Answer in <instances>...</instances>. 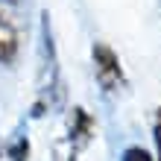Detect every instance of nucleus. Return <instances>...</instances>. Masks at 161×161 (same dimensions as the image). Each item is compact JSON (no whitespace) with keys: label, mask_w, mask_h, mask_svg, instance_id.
I'll list each match as a JSON object with an SVG mask.
<instances>
[{"label":"nucleus","mask_w":161,"mask_h":161,"mask_svg":"<svg viewBox=\"0 0 161 161\" xmlns=\"http://www.w3.org/2000/svg\"><path fill=\"white\" fill-rule=\"evenodd\" d=\"M94 73H97V82L103 85V91H108V94L120 91L126 85L120 59L108 44H94Z\"/></svg>","instance_id":"nucleus-1"},{"label":"nucleus","mask_w":161,"mask_h":161,"mask_svg":"<svg viewBox=\"0 0 161 161\" xmlns=\"http://www.w3.org/2000/svg\"><path fill=\"white\" fill-rule=\"evenodd\" d=\"M18 56V32L15 26L0 15V62H12Z\"/></svg>","instance_id":"nucleus-2"},{"label":"nucleus","mask_w":161,"mask_h":161,"mask_svg":"<svg viewBox=\"0 0 161 161\" xmlns=\"http://www.w3.org/2000/svg\"><path fill=\"white\" fill-rule=\"evenodd\" d=\"M120 161H155V158L149 155L144 147H129L126 153H123V158H120Z\"/></svg>","instance_id":"nucleus-3"},{"label":"nucleus","mask_w":161,"mask_h":161,"mask_svg":"<svg viewBox=\"0 0 161 161\" xmlns=\"http://www.w3.org/2000/svg\"><path fill=\"white\" fill-rule=\"evenodd\" d=\"M26 153H30V144H26V141H18V147H15L9 155H12L15 161H24V158H26Z\"/></svg>","instance_id":"nucleus-4"},{"label":"nucleus","mask_w":161,"mask_h":161,"mask_svg":"<svg viewBox=\"0 0 161 161\" xmlns=\"http://www.w3.org/2000/svg\"><path fill=\"white\" fill-rule=\"evenodd\" d=\"M155 147H158V161H161V123L155 126Z\"/></svg>","instance_id":"nucleus-5"}]
</instances>
